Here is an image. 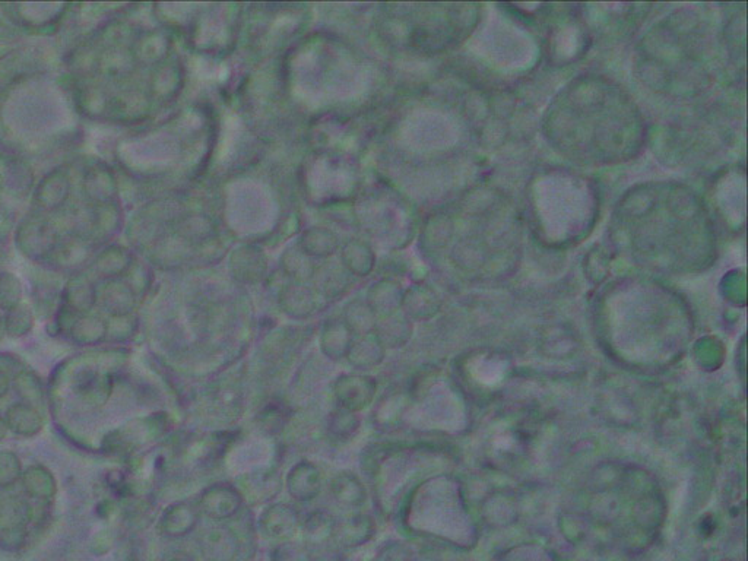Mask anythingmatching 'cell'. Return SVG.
I'll return each instance as SVG.
<instances>
[{
	"label": "cell",
	"instance_id": "obj_1",
	"mask_svg": "<svg viewBox=\"0 0 748 561\" xmlns=\"http://www.w3.org/2000/svg\"><path fill=\"white\" fill-rule=\"evenodd\" d=\"M244 499L239 488L231 483L212 484L202 491L198 506L201 515L212 521L224 522L236 518L242 513Z\"/></svg>",
	"mask_w": 748,
	"mask_h": 561
},
{
	"label": "cell",
	"instance_id": "obj_2",
	"mask_svg": "<svg viewBox=\"0 0 748 561\" xmlns=\"http://www.w3.org/2000/svg\"><path fill=\"white\" fill-rule=\"evenodd\" d=\"M332 392H334L337 407L358 414L373 404L377 395V382L369 374H341L335 379Z\"/></svg>",
	"mask_w": 748,
	"mask_h": 561
},
{
	"label": "cell",
	"instance_id": "obj_3",
	"mask_svg": "<svg viewBox=\"0 0 748 561\" xmlns=\"http://www.w3.org/2000/svg\"><path fill=\"white\" fill-rule=\"evenodd\" d=\"M258 525L266 540L277 541L278 544L285 543L299 534L300 513L296 507L287 503H271L263 509Z\"/></svg>",
	"mask_w": 748,
	"mask_h": 561
},
{
	"label": "cell",
	"instance_id": "obj_4",
	"mask_svg": "<svg viewBox=\"0 0 748 561\" xmlns=\"http://www.w3.org/2000/svg\"><path fill=\"white\" fill-rule=\"evenodd\" d=\"M198 547L205 561H237L240 543L233 526H209L199 534Z\"/></svg>",
	"mask_w": 748,
	"mask_h": 561
},
{
	"label": "cell",
	"instance_id": "obj_5",
	"mask_svg": "<svg viewBox=\"0 0 748 561\" xmlns=\"http://www.w3.org/2000/svg\"><path fill=\"white\" fill-rule=\"evenodd\" d=\"M377 532L376 521L369 513H353L335 526L334 541L342 550H354L373 540Z\"/></svg>",
	"mask_w": 748,
	"mask_h": 561
},
{
	"label": "cell",
	"instance_id": "obj_6",
	"mask_svg": "<svg viewBox=\"0 0 748 561\" xmlns=\"http://www.w3.org/2000/svg\"><path fill=\"white\" fill-rule=\"evenodd\" d=\"M240 493L244 502L250 505H265L275 499L282 488L281 475L272 469H259L243 475L239 481Z\"/></svg>",
	"mask_w": 748,
	"mask_h": 561
},
{
	"label": "cell",
	"instance_id": "obj_7",
	"mask_svg": "<svg viewBox=\"0 0 748 561\" xmlns=\"http://www.w3.org/2000/svg\"><path fill=\"white\" fill-rule=\"evenodd\" d=\"M285 487L296 502H313L322 491V472L312 462L301 461L288 471Z\"/></svg>",
	"mask_w": 748,
	"mask_h": 561
},
{
	"label": "cell",
	"instance_id": "obj_8",
	"mask_svg": "<svg viewBox=\"0 0 748 561\" xmlns=\"http://www.w3.org/2000/svg\"><path fill=\"white\" fill-rule=\"evenodd\" d=\"M337 519L328 510H313L301 521V534L304 544L312 548H323L334 541Z\"/></svg>",
	"mask_w": 748,
	"mask_h": 561
},
{
	"label": "cell",
	"instance_id": "obj_9",
	"mask_svg": "<svg viewBox=\"0 0 748 561\" xmlns=\"http://www.w3.org/2000/svg\"><path fill=\"white\" fill-rule=\"evenodd\" d=\"M201 519L196 503L179 502L174 503L164 513L161 528L164 534L170 538H183L192 534Z\"/></svg>",
	"mask_w": 748,
	"mask_h": 561
},
{
	"label": "cell",
	"instance_id": "obj_10",
	"mask_svg": "<svg viewBox=\"0 0 748 561\" xmlns=\"http://www.w3.org/2000/svg\"><path fill=\"white\" fill-rule=\"evenodd\" d=\"M386 348L374 334L361 335L360 338L354 339L347 358L351 367L358 372H369L374 367L380 366L385 360Z\"/></svg>",
	"mask_w": 748,
	"mask_h": 561
},
{
	"label": "cell",
	"instance_id": "obj_11",
	"mask_svg": "<svg viewBox=\"0 0 748 561\" xmlns=\"http://www.w3.org/2000/svg\"><path fill=\"white\" fill-rule=\"evenodd\" d=\"M331 494L335 502L345 509L358 510L366 505L367 488L353 472H339L331 483Z\"/></svg>",
	"mask_w": 748,
	"mask_h": 561
},
{
	"label": "cell",
	"instance_id": "obj_12",
	"mask_svg": "<svg viewBox=\"0 0 748 561\" xmlns=\"http://www.w3.org/2000/svg\"><path fill=\"white\" fill-rule=\"evenodd\" d=\"M354 342V332L345 322H332L323 329L320 337V350L328 360L338 361L347 358Z\"/></svg>",
	"mask_w": 748,
	"mask_h": 561
},
{
	"label": "cell",
	"instance_id": "obj_13",
	"mask_svg": "<svg viewBox=\"0 0 748 561\" xmlns=\"http://www.w3.org/2000/svg\"><path fill=\"white\" fill-rule=\"evenodd\" d=\"M212 408L225 421L237 420L243 411V392L236 383H224L214 389Z\"/></svg>",
	"mask_w": 748,
	"mask_h": 561
},
{
	"label": "cell",
	"instance_id": "obj_14",
	"mask_svg": "<svg viewBox=\"0 0 748 561\" xmlns=\"http://www.w3.org/2000/svg\"><path fill=\"white\" fill-rule=\"evenodd\" d=\"M361 421L357 412L337 407L326 420V431L337 442H348L360 430Z\"/></svg>",
	"mask_w": 748,
	"mask_h": 561
},
{
	"label": "cell",
	"instance_id": "obj_15",
	"mask_svg": "<svg viewBox=\"0 0 748 561\" xmlns=\"http://www.w3.org/2000/svg\"><path fill=\"white\" fill-rule=\"evenodd\" d=\"M288 421V410L284 404L280 401L269 402L268 405L259 411L256 415V424L263 433L269 434V436H275V434L281 433L282 430L287 426Z\"/></svg>",
	"mask_w": 748,
	"mask_h": 561
},
{
	"label": "cell",
	"instance_id": "obj_16",
	"mask_svg": "<svg viewBox=\"0 0 748 561\" xmlns=\"http://www.w3.org/2000/svg\"><path fill=\"white\" fill-rule=\"evenodd\" d=\"M285 293L287 294L282 300V307H284L285 312L296 316V318H304V316L312 313L315 303H313L309 291L303 290V288H293V290L285 291Z\"/></svg>",
	"mask_w": 748,
	"mask_h": 561
},
{
	"label": "cell",
	"instance_id": "obj_17",
	"mask_svg": "<svg viewBox=\"0 0 748 561\" xmlns=\"http://www.w3.org/2000/svg\"><path fill=\"white\" fill-rule=\"evenodd\" d=\"M271 561H313L312 550L304 543L285 541L272 548L269 553Z\"/></svg>",
	"mask_w": 748,
	"mask_h": 561
},
{
	"label": "cell",
	"instance_id": "obj_18",
	"mask_svg": "<svg viewBox=\"0 0 748 561\" xmlns=\"http://www.w3.org/2000/svg\"><path fill=\"white\" fill-rule=\"evenodd\" d=\"M373 561H410V551L399 541H388L376 551Z\"/></svg>",
	"mask_w": 748,
	"mask_h": 561
},
{
	"label": "cell",
	"instance_id": "obj_19",
	"mask_svg": "<svg viewBox=\"0 0 748 561\" xmlns=\"http://www.w3.org/2000/svg\"><path fill=\"white\" fill-rule=\"evenodd\" d=\"M163 561H196V559L189 551L177 550L167 554Z\"/></svg>",
	"mask_w": 748,
	"mask_h": 561
},
{
	"label": "cell",
	"instance_id": "obj_20",
	"mask_svg": "<svg viewBox=\"0 0 748 561\" xmlns=\"http://www.w3.org/2000/svg\"><path fill=\"white\" fill-rule=\"evenodd\" d=\"M313 561H344V557L339 551H322L318 556L313 557Z\"/></svg>",
	"mask_w": 748,
	"mask_h": 561
}]
</instances>
